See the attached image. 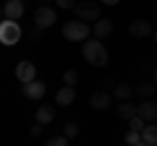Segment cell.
I'll return each instance as SVG.
<instances>
[{
    "instance_id": "cell-22",
    "label": "cell",
    "mask_w": 157,
    "mask_h": 146,
    "mask_svg": "<svg viewBox=\"0 0 157 146\" xmlns=\"http://www.w3.org/2000/svg\"><path fill=\"white\" fill-rule=\"evenodd\" d=\"M63 84L76 86V84H78V73H76V71H66V73H63Z\"/></svg>"
},
{
    "instance_id": "cell-32",
    "label": "cell",
    "mask_w": 157,
    "mask_h": 146,
    "mask_svg": "<svg viewBox=\"0 0 157 146\" xmlns=\"http://www.w3.org/2000/svg\"><path fill=\"white\" fill-rule=\"evenodd\" d=\"M0 21H3V18H0Z\"/></svg>"
},
{
    "instance_id": "cell-1",
    "label": "cell",
    "mask_w": 157,
    "mask_h": 146,
    "mask_svg": "<svg viewBox=\"0 0 157 146\" xmlns=\"http://www.w3.org/2000/svg\"><path fill=\"white\" fill-rule=\"evenodd\" d=\"M81 52H84L86 63L94 68H102L107 65V60H110V52H107V47L102 45V39H84V45H81Z\"/></svg>"
},
{
    "instance_id": "cell-20",
    "label": "cell",
    "mask_w": 157,
    "mask_h": 146,
    "mask_svg": "<svg viewBox=\"0 0 157 146\" xmlns=\"http://www.w3.org/2000/svg\"><path fill=\"white\" fill-rule=\"evenodd\" d=\"M63 136H66L68 141L76 138V136H78V125L76 123H66V125H63Z\"/></svg>"
},
{
    "instance_id": "cell-15",
    "label": "cell",
    "mask_w": 157,
    "mask_h": 146,
    "mask_svg": "<svg viewBox=\"0 0 157 146\" xmlns=\"http://www.w3.org/2000/svg\"><path fill=\"white\" fill-rule=\"evenodd\" d=\"M118 110V118H123V120H131L136 115V110H139V107L134 104V102H128V99H121V104L115 107Z\"/></svg>"
},
{
    "instance_id": "cell-24",
    "label": "cell",
    "mask_w": 157,
    "mask_h": 146,
    "mask_svg": "<svg viewBox=\"0 0 157 146\" xmlns=\"http://www.w3.org/2000/svg\"><path fill=\"white\" fill-rule=\"evenodd\" d=\"M68 138L66 136H52V138H47V146H66Z\"/></svg>"
},
{
    "instance_id": "cell-12",
    "label": "cell",
    "mask_w": 157,
    "mask_h": 146,
    "mask_svg": "<svg viewBox=\"0 0 157 146\" xmlns=\"http://www.w3.org/2000/svg\"><path fill=\"white\" fill-rule=\"evenodd\" d=\"M92 34H94L97 39H105V37H110V34H113V21H110V18H102V16H100L94 24H92Z\"/></svg>"
},
{
    "instance_id": "cell-31",
    "label": "cell",
    "mask_w": 157,
    "mask_h": 146,
    "mask_svg": "<svg viewBox=\"0 0 157 146\" xmlns=\"http://www.w3.org/2000/svg\"><path fill=\"white\" fill-rule=\"evenodd\" d=\"M155 99H157V94H155Z\"/></svg>"
},
{
    "instance_id": "cell-21",
    "label": "cell",
    "mask_w": 157,
    "mask_h": 146,
    "mask_svg": "<svg viewBox=\"0 0 157 146\" xmlns=\"http://www.w3.org/2000/svg\"><path fill=\"white\" fill-rule=\"evenodd\" d=\"M144 125H147V120L139 118V115H134V118L128 120V128H131V130H144Z\"/></svg>"
},
{
    "instance_id": "cell-13",
    "label": "cell",
    "mask_w": 157,
    "mask_h": 146,
    "mask_svg": "<svg viewBox=\"0 0 157 146\" xmlns=\"http://www.w3.org/2000/svg\"><path fill=\"white\" fill-rule=\"evenodd\" d=\"M3 13H6V18H21L24 16V0H8V3H3Z\"/></svg>"
},
{
    "instance_id": "cell-6",
    "label": "cell",
    "mask_w": 157,
    "mask_h": 146,
    "mask_svg": "<svg viewBox=\"0 0 157 146\" xmlns=\"http://www.w3.org/2000/svg\"><path fill=\"white\" fill-rule=\"evenodd\" d=\"M16 78L21 81V84H29V81L37 78V65H34L32 60H21L16 65Z\"/></svg>"
},
{
    "instance_id": "cell-9",
    "label": "cell",
    "mask_w": 157,
    "mask_h": 146,
    "mask_svg": "<svg viewBox=\"0 0 157 146\" xmlns=\"http://www.w3.org/2000/svg\"><path fill=\"white\" fill-rule=\"evenodd\" d=\"M47 94V84H42V81H29V84H24V97L26 99H42V97Z\"/></svg>"
},
{
    "instance_id": "cell-4",
    "label": "cell",
    "mask_w": 157,
    "mask_h": 146,
    "mask_svg": "<svg viewBox=\"0 0 157 146\" xmlns=\"http://www.w3.org/2000/svg\"><path fill=\"white\" fill-rule=\"evenodd\" d=\"M34 24H37V29H50L52 24H58V11L50 8L47 3L39 5L37 11H34Z\"/></svg>"
},
{
    "instance_id": "cell-11",
    "label": "cell",
    "mask_w": 157,
    "mask_h": 146,
    "mask_svg": "<svg viewBox=\"0 0 157 146\" xmlns=\"http://www.w3.org/2000/svg\"><path fill=\"white\" fill-rule=\"evenodd\" d=\"M73 99H76V89H73V86H68V84H63L60 89H58V94H55V104H58V107L73 104Z\"/></svg>"
},
{
    "instance_id": "cell-30",
    "label": "cell",
    "mask_w": 157,
    "mask_h": 146,
    "mask_svg": "<svg viewBox=\"0 0 157 146\" xmlns=\"http://www.w3.org/2000/svg\"><path fill=\"white\" fill-rule=\"evenodd\" d=\"M39 3H42V5H45V3H47V0H39Z\"/></svg>"
},
{
    "instance_id": "cell-10",
    "label": "cell",
    "mask_w": 157,
    "mask_h": 146,
    "mask_svg": "<svg viewBox=\"0 0 157 146\" xmlns=\"http://www.w3.org/2000/svg\"><path fill=\"white\" fill-rule=\"evenodd\" d=\"M128 34L136 37V39H144V37H152V24L139 18V21H131L128 24Z\"/></svg>"
},
{
    "instance_id": "cell-2",
    "label": "cell",
    "mask_w": 157,
    "mask_h": 146,
    "mask_svg": "<svg viewBox=\"0 0 157 146\" xmlns=\"http://www.w3.org/2000/svg\"><path fill=\"white\" fill-rule=\"evenodd\" d=\"M21 26H18L16 18H3L0 21V45H6V47H13L18 45V39H21Z\"/></svg>"
},
{
    "instance_id": "cell-17",
    "label": "cell",
    "mask_w": 157,
    "mask_h": 146,
    "mask_svg": "<svg viewBox=\"0 0 157 146\" xmlns=\"http://www.w3.org/2000/svg\"><path fill=\"white\" fill-rule=\"evenodd\" d=\"M136 94L144 97V99H152V97L157 94V84L155 81H141V84L136 86Z\"/></svg>"
},
{
    "instance_id": "cell-19",
    "label": "cell",
    "mask_w": 157,
    "mask_h": 146,
    "mask_svg": "<svg viewBox=\"0 0 157 146\" xmlns=\"http://www.w3.org/2000/svg\"><path fill=\"white\" fill-rule=\"evenodd\" d=\"M126 144L128 146H144L141 144V130H128L126 133Z\"/></svg>"
},
{
    "instance_id": "cell-16",
    "label": "cell",
    "mask_w": 157,
    "mask_h": 146,
    "mask_svg": "<svg viewBox=\"0 0 157 146\" xmlns=\"http://www.w3.org/2000/svg\"><path fill=\"white\" fill-rule=\"evenodd\" d=\"M37 120H39L42 125H50L52 120H55V107H50V104L37 107Z\"/></svg>"
},
{
    "instance_id": "cell-27",
    "label": "cell",
    "mask_w": 157,
    "mask_h": 146,
    "mask_svg": "<svg viewBox=\"0 0 157 146\" xmlns=\"http://www.w3.org/2000/svg\"><path fill=\"white\" fill-rule=\"evenodd\" d=\"M102 5H118V3H121V0H100Z\"/></svg>"
},
{
    "instance_id": "cell-25",
    "label": "cell",
    "mask_w": 157,
    "mask_h": 146,
    "mask_svg": "<svg viewBox=\"0 0 157 146\" xmlns=\"http://www.w3.org/2000/svg\"><path fill=\"white\" fill-rule=\"evenodd\" d=\"M58 8H63V11H71L73 5H76V0H55Z\"/></svg>"
},
{
    "instance_id": "cell-8",
    "label": "cell",
    "mask_w": 157,
    "mask_h": 146,
    "mask_svg": "<svg viewBox=\"0 0 157 146\" xmlns=\"http://www.w3.org/2000/svg\"><path fill=\"white\" fill-rule=\"evenodd\" d=\"M139 118H144L147 123H157V99H144L136 110Z\"/></svg>"
},
{
    "instance_id": "cell-5",
    "label": "cell",
    "mask_w": 157,
    "mask_h": 146,
    "mask_svg": "<svg viewBox=\"0 0 157 146\" xmlns=\"http://www.w3.org/2000/svg\"><path fill=\"white\" fill-rule=\"evenodd\" d=\"M73 11H76V16L81 18V21H97V18H100V3L81 0V3L73 5Z\"/></svg>"
},
{
    "instance_id": "cell-23",
    "label": "cell",
    "mask_w": 157,
    "mask_h": 146,
    "mask_svg": "<svg viewBox=\"0 0 157 146\" xmlns=\"http://www.w3.org/2000/svg\"><path fill=\"white\" fill-rule=\"evenodd\" d=\"M42 128H45V125L39 123V120H34V125L29 128V136H32V138H39V136H42Z\"/></svg>"
},
{
    "instance_id": "cell-7",
    "label": "cell",
    "mask_w": 157,
    "mask_h": 146,
    "mask_svg": "<svg viewBox=\"0 0 157 146\" xmlns=\"http://www.w3.org/2000/svg\"><path fill=\"white\" fill-rule=\"evenodd\" d=\"M113 91H107V89H102V91H94V94L89 97V107L92 110H107V107L113 104Z\"/></svg>"
},
{
    "instance_id": "cell-18",
    "label": "cell",
    "mask_w": 157,
    "mask_h": 146,
    "mask_svg": "<svg viewBox=\"0 0 157 146\" xmlns=\"http://www.w3.org/2000/svg\"><path fill=\"white\" fill-rule=\"evenodd\" d=\"M134 86H131V84H115V89H113V97H115V99L118 102H121V99H131V94H134Z\"/></svg>"
},
{
    "instance_id": "cell-14",
    "label": "cell",
    "mask_w": 157,
    "mask_h": 146,
    "mask_svg": "<svg viewBox=\"0 0 157 146\" xmlns=\"http://www.w3.org/2000/svg\"><path fill=\"white\" fill-rule=\"evenodd\" d=\"M141 144L144 146H157V123H147L141 130Z\"/></svg>"
},
{
    "instance_id": "cell-29",
    "label": "cell",
    "mask_w": 157,
    "mask_h": 146,
    "mask_svg": "<svg viewBox=\"0 0 157 146\" xmlns=\"http://www.w3.org/2000/svg\"><path fill=\"white\" fill-rule=\"evenodd\" d=\"M152 39H155V42H157V29H155V31H152Z\"/></svg>"
},
{
    "instance_id": "cell-28",
    "label": "cell",
    "mask_w": 157,
    "mask_h": 146,
    "mask_svg": "<svg viewBox=\"0 0 157 146\" xmlns=\"http://www.w3.org/2000/svg\"><path fill=\"white\" fill-rule=\"evenodd\" d=\"M152 81L157 84V65H155V71H152Z\"/></svg>"
},
{
    "instance_id": "cell-26",
    "label": "cell",
    "mask_w": 157,
    "mask_h": 146,
    "mask_svg": "<svg viewBox=\"0 0 157 146\" xmlns=\"http://www.w3.org/2000/svg\"><path fill=\"white\" fill-rule=\"evenodd\" d=\"M141 71H144V73L155 71V68H152V60H141Z\"/></svg>"
},
{
    "instance_id": "cell-3",
    "label": "cell",
    "mask_w": 157,
    "mask_h": 146,
    "mask_svg": "<svg viewBox=\"0 0 157 146\" xmlns=\"http://www.w3.org/2000/svg\"><path fill=\"white\" fill-rule=\"evenodd\" d=\"M63 37L68 42H84L89 39V24L81 21V18H73V21L63 24Z\"/></svg>"
}]
</instances>
